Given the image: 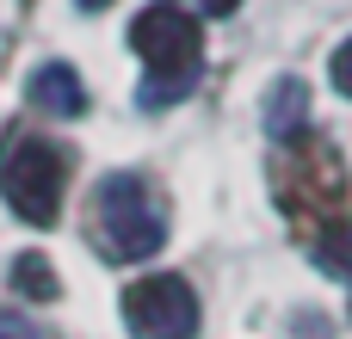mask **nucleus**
<instances>
[{"label":"nucleus","instance_id":"2","mask_svg":"<svg viewBox=\"0 0 352 339\" xmlns=\"http://www.w3.org/2000/svg\"><path fill=\"white\" fill-rule=\"evenodd\" d=\"M62 191H68V154H62L56 142L25 136V142L6 148V161H0V198L12 204L19 222H37V229L56 222Z\"/></svg>","mask_w":352,"mask_h":339},{"label":"nucleus","instance_id":"1","mask_svg":"<svg viewBox=\"0 0 352 339\" xmlns=\"http://www.w3.org/2000/svg\"><path fill=\"white\" fill-rule=\"evenodd\" d=\"M93 241L118 266H136V259L161 253V241H167V204H161V191L148 179H136V173H111L99 185V198H93Z\"/></svg>","mask_w":352,"mask_h":339},{"label":"nucleus","instance_id":"7","mask_svg":"<svg viewBox=\"0 0 352 339\" xmlns=\"http://www.w3.org/2000/svg\"><path fill=\"white\" fill-rule=\"evenodd\" d=\"M316 266L352 284V222H328V229H322V241H316Z\"/></svg>","mask_w":352,"mask_h":339},{"label":"nucleus","instance_id":"4","mask_svg":"<svg viewBox=\"0 0 352 339\" xmlns=\"http://www.w3.org/2000/svg\"><path fill=\"white\" fill-rule=\"evenodd\" d=\"M124 327L130 339H192L198 334V296L179 272H148L124 290Z\"/></svg>","mask_w":352,"mask_h":339},{"label":"nucleus","instance_id":"3","mask_svg":"<svg viewBox=\"0 0 352 339\" xmlns=\"http://www.w3.org/2000/svg\"><path fill=\"white\" fill-rule=\"evenodd\" d=\"M130 49L167 80V93H179V86H192V74H198L204 31H198V19L179 12V6H148V12L130 25Z\"/></svg>","mask_w":352,"mask_h":339},{"label":"nucleus","instance_id":"11","mask_svg":"<svg viewBox=\"0 0 352 339\" xmlns=\"http://www.w3.org/2000/svg\"><path fill=\"white\" fill-rule=\"evenodd\" d=\"M235 6H241V0H204V12H217V19H223V12H235Z\"/></svg>","mask_w":352,"mask_h":339},{"label":"nucleus","instance_id":"8","mask_svg":"<svg viewBox=\"0 0 352 339\" xmlns=\"http://www.w3.org/2000/svg\"><path fill=\"white\" fill-rule=\"evenodd\" d=\"M12 284H19V296H43V303L62 290V284H56V266H50L43 253H25V259L12 266Z\"/></svg>","mask_w":352,"mask_h":339},{"label":"nucleus","instance_id":"10","mask_svg":"<svg viewBox=\"0 0 352 339\" xmlns=\"http://www.w3.org/2000/svg\"><path fill=\"white\" fill-rule=\"evenodd\" d=\"M0 339H37V327L19 321V315H0Z\"/></svg>","mask_w":352,"mask_h":339},{"label":"nucleus","instance_id":"12","mask_svg":"<svg viewBox=\"0 0 352 339\" xmlns=\"http://www.w3.org/2000/svg\"><path fill=\"white\" fill-rule=\"evenodd\" d=\"M80 6H87V12H93V6H111V0H80Z\"/></svg>","mask_w":352,"mask_h":339},{"label":"nucleus","instance_id":"5","mask_svg":"<svg viewBox=\"0 0 352 339\" xmlns=\"http://www.w3.org/2000/svg\"><path fill=\"white\" fill-rule=\"evenodd\" d=\"M31 99H37L43 111H56V117H74V111L87 105V93H80V74H74L68 62H50V68H37V80H31Z\"/></svg>","mask_w":352,"mask_h":339},{"label":"nucleus","instance_id":"9","mask_svg":"<svg viewBox=\"0 0 352 339\" xmlns=\"http://www.w3.org/2000/svg\"><path fill=\"white\" fill-rule=\"evenodd\" d=\"M328 74H334V93H346V99H352V37L328 56Z\"/></svg>","mask_w":352,"mask_h":339},{"label":"nucleus","instance_id":"6","mask_svg":"<svg viewBox=\"0 0 352 339\" xmlns=\"http://www.w3.org/2000/svg\"><path fill=\"white\" fill-rule=\"evenodd\" d=\"M303 111H309V93H303V80H278V86L266 93V130H272L278 142L303 130Z\"/></svg>","mask_w":352,"mask_h":339}]
</instances>
